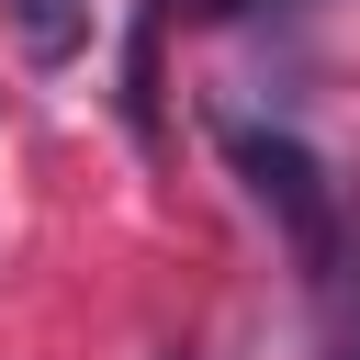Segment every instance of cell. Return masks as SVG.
<instances>
[{
  "label": "cell",
  "mask_w": 360,
  "mask_h": 360,
  "mask_svg": "<svg viewBox=\"0 0 360 360\" xmlns=\"http://www.w3.org/2000/svg\"><path fill=\"white\" fill-rule=\"evenodd\" d=\"M11 45H22L34 68H68V56L90 45V0H11Z\"/></svg>",
  "instance_id": "cell-2"
},
{
  "label": "cell",
  "mask_w": 360,
  "mask_h": 360,
  "mask_svg": "<svg viewBox=\"0 0 360 360\" xmlns=\"http://www.w3.org/2000/svg\"><path fill=\"white\" fill-rule=\"evenodd\" d=\"M326 360H360V315H349V326H338V349H326Z\"/></svg>",
  "instance_id": "cell-3"
},
{
  "label": "cell",
  "mask_w": 360,
  "mask_h": 360,
  "mask_svg": "<svg viewBox=\"0 0 360 360\" xmlns=\"http://www.w3.org/2000/svg\"><path fill=\"white\" fill-rule=\"evenodd\" d=\"M225 158H236L248 202H259V214H281L292 259H304V270H326V259H338V191H326V169H315V146H304V135L225 124Z\"/></svg>",
  "instance_id": "cell-1"
},
{
  "label": "cell",
  "mask_w": 360,
  "mask_h": 360,
  "mask_svg": "<svg viewBox=\"0 0 360 360\" xmlns=\"http://www.w3.org/2000/svg\"><path fill=\"white\" fill-rule=\"evenodd\" d=\"M191 11H259V0H191Z\"/></svg>",
  "instance_id": "cell-4"
}]
</instances>
